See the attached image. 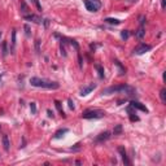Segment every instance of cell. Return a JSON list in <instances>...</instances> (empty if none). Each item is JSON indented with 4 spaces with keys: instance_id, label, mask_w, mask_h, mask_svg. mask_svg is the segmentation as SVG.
I'll return each mask as SVG.
<instances>
[{
    "instance_id": "30bf717a",
    "label": "cell",
    "mask_w": 166,
    "mask_h": 166,
    "mask_svg": "<svg viewBox=\"0 0 166 166\" xmlns=\"http://www.w3.org/2000/svg\"><path fill=\"white\" fill-rule=\"evenodd\" d=\"M23 18L27 20V21H32V22H35V23H42V22H43L42 18L38 17V16H35V14H25Z\"/></svg>"
},
{
    "instance_id": "ac0fdd59",
    "label": "cell",
    "mask_w": 166,
    "mask_h": 166,
    "mask_svg": "<svg viewBox=\"0 0 166 166\" xmlns=\"http://www.w3.org/2000/svg\"><path fill=\"white\" fill-rule=\"evenodd\" d=\"M8 43L7 42H3L1 43V53H3V56H7L8 55Z\"/></svg>"
},
{
    "instance_id": "484cf974",
    "label": "cell",
    "mask_w": 166,
    "mask_h": 166,
    "mask_svg": "<svg viewBox=\"0 0 166 166\" xmlns=\"http://www.w3.org/2000/svg\"><path fill=\"white\" fill-rule=\"evenodd\" d=\"M128 115H130V121L131 122H138L139 121V117L135 113H131V114H128Z\"/></svg>"
},
{
    "instance_id": "e575fe53",
    "label": "cell",
    "mask_w": 166,
    "mask_h": 166,
    "mask_svg": "<svg viewBox=\"0 0 166 166\" xmlns=\"http://www.w3.org/2000/svg\"><path fill=\"white\" fill-rule=\"evenodd\" d=\"M43 22H44V26H45V27H48V25H49V20L45 18V20L43 21Z\"/></svg>"
},
{
    "instance_id": "d4e9b609",
    "label": "cell",
    "mask_w": 166,
    "mask_h": 166,
    "mask_svg": "<svg viewBox=\"0 0 166 166\" xmlns=\"http://www.w3.org/2000/svg\"><path fill=\"white\" fill-rule=\"evenodd\" d=\"M31 3L34 4V5L36 7V9H38L39 12H42L43 9H42V5H40V3H39V0H31Z\"/></svg>"
},
{
    "instance_id": "ba28073f",
    "label": "cell",
    "mask_w": 166,
    "mask_h": 166,
    "mask_svg": "<svg viewBox=\"0 0 166 166\" xmlns=\"http://www.w3.org/2000/svg\"><path fill=\"white\" fill-rule=\"evenodd\" d=\"M118 152H119V155H121V157H122L124 165H131V161L128 160V156H127V153H126V149H124L123 147H118Z\"/></svg>"
},
{
    "instance_id": "5bb4252c",
    "label": "cell",
    "mask_w": 166,
    "mask_h": 166,
    "mask_svg": "<svg viewBox=\"0 0 166 166\" xmlns=\"http://www.w3.org/2000/svg\"><path fill=\"white\" fill-rule=\"evenodd\" d=\"M3 147H4V149H5L7 152L9 151L10 143H9V139H8V135H3Z\"/></svg>"
},
{
    "instance_id": "9a60e30c",
    "label": "cell",
    "mask_w": 166,
    "mask_h": 166,
    "mask_svg": "<svg viewBox=\"0 0 166 166\" xmlns=\"http://www.w3.org/2000/svg\"><path fill=\"white\" fill-rule=\"evenodd\" d=\"M144 35H145V30H144V27H143V26L140 27L138 31H135V36H136L138 39H143V38H144Z\"/></svg>"
},
{
    "instance_id": "4dcf8cb0",
    "label": "cell",
    "mask_w": 166,
    "mask_h": 166,
    "mask_svg": "<svg viewBox=\"0 0 166 166\" xmlns=\"http://www.w3.org/2000/svg\"><path fill=\"white\" fill-rule=\"evenodd\" d=\"M68 105H69V108H70L72 110H74V108H75V106H74V103H73L72 99H68Z\"/></svg>"
},
{
    "instance_id": "2e32d148",
    "label": "cell",
    "mask_w": 166,
    "mask_h": 166,
    "mask_svg": "<svg viewBox=\"0 0 166 166\" xmlns=\"http://www.w3.org/2000/svg\"><path fill=\"white\" fill-rule=\"evenodd\" d=\"M55 105H56V108H57V109H59V112H60V114H61V117H62V118H65V117H66V114L64 113V110H62L61 103H60L59 100H55Z\"/></svg>"
},
{
    "instance_id": "d6986e66",
    "label": "cell",
    "mask_w": 166,
    "mask_h": 166,
    "mask_svg": "<svg viewBox=\"0 0 166 166\" xmlns=\"http://www.w3.org/2000/svg\"><path fill=\"white\" fill-rule=\"evenodd\" d=\"M21 12L23 13V16L27 13V12H30V9H29V7H27V4L25 3V1H22L21 3Z\"/></svg>"
},
{
    "instance_id": "52a82bcc",
    "label": "cell",
    "mask_w": 166,
    "mask_h": 166,
    "mask_svg": "<svg viewBox=\"0 0 166 166\" xmlns=\"http://www.w3.org/2000/svg\"><path fill=\"white\" fill-rule=\"evenodd\" d=\"M110 136H112V134H110L109 131H104V132H101V134H99V135L96 136L95 142H96V143H103V142H106L108 139H110Z\"/></svg>"
},
{
    "instance_id": "277c9868",
    "label": "cell",
    "mask_w": 166,
    "mask_h": 166,
    "mask_svg": "<svg viewBox=\"0 0 166 166\" xmlns=\"http://www.w3.org/2000/svg\"><path fill=\"white\" fill-rule=\"evenodd\" d=\"M83 4L88 12H97L101 7V3L99 0H83Z\"/></svg>"
},
{
    "instance_id": "7a4b0ae2",
    "label": "cell",
    "mask_w": 166,
    "mask_h": 166,
    "mask_svg": "<svg viewBox=\"0 0 166 166\" xmlns=\"http://www.w3.org/2000/svg\"><path fill=\"white\" fill-rule=\"evenodd\" d=\"M30 84L34 86V87H40V88H47V90L60 88V83L53 82V81H48V79H43V78H38V77H32L30 79Z\"/></svg>"
},
{
    "instance_id": "d590c367",
    "label": "cell",
    "mask_w": 166,
    "mask_h": 166,
    "mask_svg": "<svg viewBox=\"0 0 166 166\" xmlns=\"http://www.w3.org/2000/svg\"><path fill=\"white\" fill-rule=\"evenodd\" d=\"M3 75H4V74H0V81H1V78H3Z\"/></svg>"
},
{
    "instance_id": "836d02e7",
    "label": "cell",
    "mask_w": 166,
    "mask_h": 166,
    "mask_svg": "<svg viewBox=\"0 0 166 166\" xmlns=\"http://www.w3.org/2000/svg\"><path fill=\"white\" fill-rule=\"evenodd\" d=\"M161 8H162V9L166 8V0H161Z\"/></svg>"
},
{
    "instance_id": "d6a6232c",
    "label": "cell",
    "mask_w": 166,
    "mask_h": 166,
    "mask_svg": "<svg viewBox=\"0 0 166 166\" xmlns=\"http://www.w3.org/2000/svg\"><path fill=\"white\" fill-rule=\"evenodd\" d=\"M78 62H79V68H83V60L81 55H78Z\"/></svg>"
},
{
    "instance_id": "ffe728a7",
    "label": "cell",
    "mask_w": 166,
    "mask_h": 166,
    "mask_svg": "<svg viewBox=\"0 0 166 166\" xmlns=\"http://www.w3.org/2000/svg\"><path fill=\"white\" fill-rule=\"evenodd\" d=\"M122 124H117V126L114 127V130H113V135H121L122 134Z\"/></svg>"
},
{
    "instance_id": "4316f807",
    "label": "cell",
    "mask_w": 166,
    "mask_h": 166,
    "mask_svg": "<svg viewBox=\"0 0 166 166\" xmlns=\"http://www.w3.org/2000/svg\"><path fill=\"white\" fill-rule=\"evenodd\" d=\"M35 51L36 53H40V39L35 40Z\"/></svg>"
},
{
    "instance_id": "8fae6325",
    "label": "cell",
    "mask_w": 166,
    "mask_h": 166,
    "mask_svg": "<svg viewBox=\"0 0 166 166\" xmlns=\"http://www.w3.org/2000/svg\"><path fill=\"white\" fill-rule=\"evenodd\" d=\"M114 65L118 68V73H119V75H124V74H126V69L123 68L122 64H121V62H119L118 60H114Z\"/></svg>"
},
{
    "instance_id": "7c38bea8",
    "label": "cell",
    "mask_w": 166,
    "mask_h": 166,
    "mask_svg": "<svg viewBox=\"0 0 166 166\" xmlns=\"http://www.w3.org/2000/svg\"><path fill=\"white\" fill-rule=\"evenodd\" d=\"M68 132H69L68 128H60L59 131L55 132V139H61L62 136H64L65 134H68Z\"/></svg>"
},
{
    "instance_id": "603a6c76",
    "label": "cell",
    "mask_w": 166,
    "mask_h": 166,
    "mask_svg": "<svg viewBox=\"0 0 166 166\" xmlns=\"http://www.w3.org/2000/svg\"><path fill=\"white\" fill-rule=\"evenodd\" d=\"M121 36H122V39L127 40L128 36H130V31H128V30H122L121 31Z\"/></svg>"
},
{
    "instance_id": "8992f818",
    "label": "cell",
    "mask_w": 166,
    "mask_h": 166,
    "mask_svg": "<svg viewBox=\"0 0 166 166\" xmlns=\"http://www.w3.org/2000/svg\"><path fill=\"white\" fill-rule=\"evenodd\" d=\"M95 88H96V83H91V84L83 87V88L79 91V95H81V96H87V95L91 93Z\"/></svg>"
},
{
    "instance_id": "8d00e7d4",
    "label": "cell",
    "mask_w": 166,
    "mask_h": 166,
    "mask_svg": "<svg viewBox=\"0 0 166 166\" xmlns=\"http://www.w3.org/2000/svg\"><path fill=\"white\" fill-rule=\"evenodd\" d=\"M128 1H130V3H132V1H135V0H128Z\"/></svg>"
},
{
    "instance_id": "e0dca14e",
    "label": "cell",
    "mask_w": 166,
    "mask_h": 166,
    "mask_svg": "<svg viewBox=\"0 0 166 166\" xmlns=\"http://www.w3.org/2000/svg\"><path fill=\"white\" fill-rule=\"evenodd\" d=\"M104 22H106L109 25H119V23H121V21L117 20V18H105V20H104Z\"/></svg>"
},
{
    "instance_id": "7402d4cb",
    "label": "cell",
    "mask_w": 166,
    "mask_h": 166,
    "mask_svg": "<svg viewBox=\"0 0 166 166\" xmlns=\"http://www.w3.org/2000/svg\"><path fill=\"white\" fill-rule=\"evenodd\" d=\"M14 45H16V30L12 31V49H10V52H13Z\"/></svg>"
},
{
    "instance_id": "83f0119b",
    "label": "cell",
    "mask_w": 166,
    "mask_h": 166,
    "mask_svg": "<svg viewBox=\"0 0 166 166\" xmlns=\"http://www.w3.org/2000/svg\"><path fill=\"white\" fill-rule=\"evenodd\" d=\"M30 112H31V114L36 113V104L35 103H30Z\"/></svg>"
},
{
    "instance_id": "cb8c5ba5",
    "label": "cell",
    "mask_w": 166,
    "mask_h": 166,
    "mask_svg": "<svg viewBox=\"0 0 166 166\" xmlns=\"http://www.w3.org/2000/svg\"><path fill=\"white\" fill-rule=\"evenodd\" d=\"M60 51H61V55L64 56V57L68 56V53H66V48H65V43H61L60 44Z\"/></svg>"
},
{
    "instance_id": "9c48e42d",
    "label": "cell",
    "mask_w": 166,
    "mask_h": 166,
    "mask_svg": "<svg viewBox=\"0 0 166 166\" xmlns=\"http://www.w3.org/2000/svg\"><path fill=\"white\" fill-rule=\"evenodd\" d=\"M130 105L134 108V109H139V110H142V112H145V113H148V109H147V106L143 105L142 103H139V101H131L130 103Z\"/></svg>"
},
{
    "instance_id": "f1b7e54d",
    "label": "cell",
    "mask_w": 166,
    "mask_h": 166,
    "mask_svg": "<svg viewBox=\"0 0 166 166\" xmlns=\"http://www.w3.org/2000/svg\"><path fill=\"white\" fill-rule=\"evenodd\" d=\"M23 30H25V34H26V36H30V35H31L30 26H29V25H25V26H23Z\"/></svg>"
},
{
    "instance_id": "f546056e",
    "label": "cell",
    "mask_w": 166,
    "mask_h": 166,
    "mask_svg": "<svg viewBox=\"0 0 166 166\" xmlns=\"http://www.w3.org/2000/svg\"><path fill=\"white\" fill-rule=\"evenodd\" d=\"M145 21H147L145 16H140V17H139V23H140V26H143V25L145 23Z\"/></svg>"
},
{
    "instance_id": "44dd1931",
    "label": "cell",
    "mask_w": 166,
    "mask_h": 166,
    "mask_svg": "<svg viewBox=\"0 0 166 166\" xmlns=\"http://www.w3.org/2000/svg\"><path fill=\"white\" fill-rule=\"evenodd\" d=\"M160 97H161V101H162L164 104H166V88H161Z\"/></svg>"
},
{
    "instance_id": "3957f363",
    "label": "cell",
    "mask_w": 166,
    "mask_h": 166,
    "mask_svg": "<svg viewBox=\"0 0 166 166\" xmlns=\"http://www.w3.org/2000/svg\"><path fill=\"white\" fill-rule=\"evenodd\" d=\"M105 115V112H103L100 109H88L84 110L82 113V117L86 119H92V118H101Z\"/></svg>"
},
{
    "instance_id": "4fadbf2b",
    "label": "cell",
    "mask_w": 166,
    "mask_h": 166,
    "mask_svg": "<svg viewBox=\"0 0 166 166\" xmlns=\"http://www.w3.org/2000/svg\"><path fill=\"white\" fill-rule=\"evenodd\" d=\"M95 69L97 70V73H99V77H100L101 79H103V78L105 77V72H104V68H103V66H101L100 64H95Z\"/></svg>"
},
{
    "instance_id": "74e56055",
    "label": "cell",
    "mask_w": 166,
    "mask_h": 166,
    "mask_svg": "<svg viewBox=\"0 0 166 166\" xmlns=\"http://www.w3.org/2000/svg\"><path fill=\"white\" fill-rule=\"evenodd\" d=\"M0 36H1V31H0Z\"/></svg>"
},
{
    "instance_id": "6da1fadb",
    "label": "cell",
    "mask_w": 166,
    "mask_h": 166,
    "mask_svg": "<svg viewBox=\"0 0 166 166\" xmlns=\"http://www.w3.org/2000/svg\"><path fill=\"white\" fill-rule=\"evenodd\" d=\"M115 92H123L128 95V96H132V95L136 93V90L128 84H119V86H112V87H108V88H104L101 95H112Z\"/></svg>"
},
{
    "instance_id": "5b68a950",
    "label": "cell",
    "mask_w": 166,
    "mask_h": 166,
    "mask_svg": "<svg viewBox=\"0 0 166 166\" xmlns=\"http://www.w3.org/2000/svg\"><path fill=\"white\" fill-rule=\"evenodd\" d=\"M151 49H152V45L145 44V43H142V44H139L138 47H135V48H134L132 53H134V55H144L145 52L151 51Z\"/></svg>"
},
{
    "instance_id": "1f68e13d",
    "label": "cell",
    "mask_w": 166,
    "mask_h": 166,
    "mask_svg": "<svg viewBox=\"0 0 166 166\" xmlns=\"http://www.w3.org/2000/svg\"><path fill=\"white\" fill-rule=\"evenodd\" d=\"M47 114H48L49 118H53V117H55V113H53L51 109H47Z\"/></svg>"
}]
</instances>
